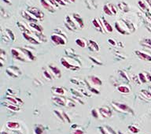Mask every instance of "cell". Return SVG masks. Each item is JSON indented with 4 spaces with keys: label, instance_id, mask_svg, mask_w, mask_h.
I'll return each instance as SVG.
<instances>
[{
    "label": "cell",
    "instance_id": "f907efd6",
    "mask_svg": "<svg viewBox=\"0 0 151 134\" xmlns=\"http://www.w3.org/2000/svg\"><path fill=\"white\" fill-rule=\"evenodd\" d=\"M90 90L92 92H94V93H95V94H99V92L98 90H96V89H94V88H91V87H90Z\"/></svg>",
    "mask_w": 151,
    "mask_h": 134
},
{
    "label": "cell",
    "instance_id": "9a60e30c",
    "mask_svg": "<svg viewBox=\"0 0 151 134\" xmlns=\"http://www.w3.org/2000/svg\"><path fill=\"white\" fill-rule=\"evenodd\" d=\"M49 69L51 71V73H52L53 75H54L57 78H60V77H62L61 70H60L56 66H54V65H53V64L49 65Z\"/></svg>",
    "mask_w": 151,
    "mask_h": 134
},
{
    "label": "cell",
    "instance_id": "f35d334b",
    "mask_svg": "<svg viewBox=\"0 0 151 134\" xmlns=\"http://www.w3.org/2000/svg\"><path fill=\"white\" fill-rule=\"evenodd\" d=\"M141 92H142V94L144 95V96L146 99H151V92H147V91H146V90H142Z\"/></svg>",
    "mask_w": 151,
    "mask_h": 134
},
{
    "label": "cell",
    "instance_id": "e0dca14e",
    "mask_svg": "<svg viewBox=\"0 0 151 134\" xmlns=\"http://www.w3.org/2000/svg\"><path fill=\"white\" fill-rule=\"evenodd\" d=\"M21 50V51L24 54V55L26 56L28 60H32V61H34L36 60V56L33 54V53L31 51H29L28 49H24V48H20Z\"/></svg>",
    "mask_w": 151,
    "mask_h": 134
},
{
    "label": "cell",
    "instance_id": "60d3db41",
    "mask_svg": "<svg viewBox=\"0 0 151 134\" xmlns=\"http://www.w3.org/2000/svg\"><path fill=\"white\" fill-rule=\"evenodd\" d=\"M35 133L36 134H43V129L40 126H38L35 129Z\"/></svg>",
    "mask_w": 151,
    "mask_h": 134
},
{
    "label": "cell",
    "instance_id": "4dcf8cb0",
    "mask_svg": "<svg viewBox=\"0 0 151 134\" xmlns=\"http://www.w3.org/2000/svg\"><path fill=\"white\" fill-rule=\"evenodd\" d=\"M6 36L10 38V40L14 41L15 40V36H14V33L11 30H10L9 28H6Z\"/></svg>",
    "mask_w": 151,
    "mask_h": 134
},
{
    "label": "cell",
    "instance_id": "d6a6232c",
    "mask_svg": "<svg viewBox=\"0 0 151 134\" xmlns=\"http://www.w3.org/2000/svg\"><path fill=\"white\" fill-rule=\"evenodd\" d=\"M138 77H139V79L140 80L141 83H146V82L148 81L147 78H146V74L143 73H139Z\"/></svg>",
    "mask_w": 151,
    "mask_h": 134
},
{
    "label": "cell",
    "instance_id": "ee69618b",
    "mask_svg": "<svg viewBox=\"0 0 151 134\" xmlns=\"http://www.w3.org/2000/svg\"><path fill=\"white\" fill-rule=\"evenodd\" d=\"M47 1H48L51 4V5H52L53 6H54L55 8H58L59 7V5L54 1V0H47Z\"/></svg>",
    "mask_w": 151,
    "mask_h": 134
},
{
    "label": "cell",
    "instance_id": "7c38bea8",
    "mask_svg": "<svg viewBox=\"0 0 151 134\" xmlns=\"http://www.w3.org/2000/svg\"><path fill=\"white\" fill-rule=\"evenodd\" d=\"M88 80L94 87H95V86H101L102 84V81L100 80V78H98L96 76H90L88 77Z\"/></svg>",
    "mask_w": 151,
    "mask_h": 134
},
{
    "label": "cell",
    "instance_id": "4316f807",
    "mask_svg": "<svg viewBox=\"0 0 151 134\" xmlns=\"http://www.w3.org/2000/svg\"><path fill=\"white\" fill-rule=\"evenodd\" d=\"M76 44L78 45L79 47H82V48H84L87 46V43L86 41L84 40V39H81V38H78L76 40Z\"/></svg>",
    "mask_w": 151,
    "mask_h": 134
},
{
    "label": "cell",
    "instance_id": "6da1fadb",
    "mask_svg": "<svg viewBox=\"0 0 151 134\" xmlns=\"http://www.w3.org/2000/svg\"><path fill=\"white\" fill-rule=\"evenodd\" d=\"M115 28L116 30H117L118 32L124 34V35H128V34H130L131 32L130 28H129L128 26L127 25L126 22L124 21V20H121L120 21L116 22Z\"/></svg>",
    "mask_w": 151,
    "mask_h": 134
},
{
    "label": "cell",
    "instance_id": "52a82bcc",
    "mask_svg": "<svg viewBox=\"0 0 151 134\" xmlns=\"http://www.w3.org/2000/svg\"><path fill=\"white\" fill-rule=\"evenodd\" d=\"M21 14H22L23 18L26 21H28L29 23H38L39 20H37L36 18H34V17L31 14H29L28 11H22Z\"/></svg>",
    "mask_w": 151,
    "mask_h": 134
},
{
    "label": "cell",
    "instance_id": "484cf974",
    "mask_svg": "<svg viewBox=\"0 0 151 134\" xmlns=\"http://www.w3.org/2000/svg\"><path fill=\"white\" fill-rule=\"evenodd\" d=\"M53 92L55 94H58L59 96H63V95L65 94V90L63 88L58 87V88H53Z\"/></svg>",
    "mask_w": 151,
    "mask_h": 134
},
{
    "label": "cell",
    "instance_id": "9c48e42d",
    "mask_svg": "<svg viewBox=\"0 0 151 134\" xmlns=\"http://www.w3.org/2000/svg\"><path fill=\"white\" fill-rule=\"evenodd\" d=\"M99 114L104 118H109L112 116V110L107 107H102L99 108Z\"/></svg>",
    "mask_w": 151,
    "mask_h": 134
},
{
    "label": "cell",
    "instance_id": "9f6ffc18",
    "mask_svg": "<svg viewBox=\"0 0 151 134\" xmlns=\"http://www.w3.org/2000/svg\"><path fill=\"white\" fill-rule=\"evenodd\" d=\"M120 73H121V75H123V72L122 71H120ZM124 78H127L128 79V77H127V75H124Z\"/></svg>",
    "mask_w": 151,
    "mask_h": 134
},
{
    "label": "cell",
    "instance_id": "ba28073f",
    "mask_svg": "<svg viewBox=\"0 0 151 134\" xmlns=\"http://www.w3.org/2000/svg\"><path fill=\"white\" fill-rule=\"evenodd\" d=\"M23 37L28 42L31 43L32 44H40V40H36V39L34 37L32 34H28V33H25V32H23Z\"/></svg>",
    "mask_w": 151,
    "mask_h": 134
},
{
    "label": "cell",
    "instance_id": "30bf717a",
    "mask_svg": "<svg viewBox=\"0 0 151 134\" xmlns=\"http://www.w3.org/2000/svg\"><path fill=\"white\" fill-rule=\"evenodd\" d=\"M92 25L95 28L98 32H104V27H103L102 21H101V19H93L92 21Z\"/></svg>",
    "mask_w": 151,
    "mask_h": 134
},
{
    "label": "cell",
    "instance_id": "c3c4849f",
    "mask_svg": "<svg viewBox=\"0 0 151 134\" xmlns=\"http://www.w3.org/2000/svg\"><path fill=\"white\" fill-rule=\"evenodd\" d=\"M145 74H146V78H147V80L148 81H151V74L147 72H145Z\"/></svg>",
    "mask_w": 151,
    "mask_h": 134
},
{
    "label": "cell",
    "instance_id": "681fc988",
    "mask_svg": "<svg viewBox=\"0 0 151 134\" xmlns=\"http://www.w3.org/2000/svg\"><path fill=\"white\" fill-rule=\"evenodd\" d=\"M90 58L94 62H95V63H96V64H98V65H102V64L101 62H98V60H96L95 58H92V57H90Z\"/></svg>",
    "mask_w": 151,
    "mask_h": 134
},
{
    "label": "cell",
    "instance_id": "ffe728a7",
    "mask_svg": "<svg viewBox=\"0 0 151 134\" xmlns=\"http://www.w3.org/2000/svg\"><path fill=\"white\" fill-rule=\"evenodd\" d=\"M6 126L9 128L10 129H14V130H16V129H19L21 125L18 122H8L6 123Z\"/></svg>",
    "mask_w": 151,
    "mask_h": 134
},
{
    "label": "cell",
    "instance_id": "74e56055",
    "mask_svg": "<svg viewBox=\"0 0 151 134\" xmlns=\"http://www.w3.org/2000/svg\"><path fill=\"white\" fill-rule=\"evenodd\" d=\"M109 8H110V9H111L112 12H113V15H116V14H117L118 10H117V8H116V6L113 5V4H109Z\"/></svg>",
    "mask_w": 151,
    "mask_h": 134
},
{
    "label": "cell",
    "instance_id": "816d5d0a",
    "mask_svg": "<svg viewBox=\"0 0 151 134\" xmlns=\"http://www.w3.org/2000/svg\"><path fill=\"white\" fill-rule=\"evenodd\" d=\"M63 114V116H64V118H65V119H67V121L68 122H70V119H69V118H68V116L65 114V113H62Z\"/></svg>",
    "mask_w": 151,
    "mask_h": 134
},
{
    "label": "cell",
    "instance_id": "277c9868",
    "mask_svg": "<svg viewBox=\"0 0 151 134\" xmlns=\"http://www.w3.org/2000/svg\"><path fill=\"white\" fill-rule=\"evenodd\" d=\"M27 11L29 13V14H31L34 18H36L39 21H42L44 18L43 13L36 7H29Z\"/></svg>",
    "mask_w": 151,
    "mask_h": 134
},
{
    "label": "cell",
    "instance_id": "603a6c76",
    "mask_svg": "<svg viewBox=\"0 0 151 134\" xmlns=\"http://www.w3.org/2000/svg\"><path fill=\"white\" fill-rule=\"evenodd\" d=\"M88 47H90V49L91 50V51H99V47L97 44V43L93 41V40H89V45H88Z\"/></svg>",
    "mask_w": 151,
    "mask_h": 134
},
{
    "label": "cell",
    "instance_id": "5b68a950",
    "mask_svg": "<svg viewBox=\"0 0 151 134\" xmlns=\"http://www.w3.org/2000/svg\"><path fill=\"white\" fill-rule=\"evenodd\" d=\"M51 40L56 45H65L67 43V39L65 36H62L59 34H53L51 36Z\"/></svg>",
    "mask_w": 151,
    "mask_h": 134
},
{
    "label": "cell",
    "instance_id": "836d02e7",
    "mask_svg": "<svg viewBox=\"0 0 151 134\" xmlns=\"http://www.w3.org/2000/svg\"><path fill=\"white\" fill-rule=\"evenodd\" d=\"M6 100L8 102H10V103H11V104H14V105H17L18 106V104L19 103V102L18 101V99H17V98H13V97H6Z\"/></svg>",
    "mask_w": 151,
    "mask_h": 134
},
{
    "label": "cell",
    "instance_id": "83f0119b",
    "mask_svg": "<svg viewBox=\"0 0 151 134\" xmlns=\"http://www.w3.org/2000/svg\"><path fill=\"white\" fill-rule=\"evenodd\" d=\"M34 33H35V35L38 37V40H40V42H46V38L43 34V32H35Z\"/></svg>",
    "mask_w": 151,
    "mask_h": 134
},
{
    "label": "cell",
    "instance_id": "11a10c76",
    "mask_svg": "<svg viewBox=\"0 0 151 134\" xmlns=\"http://www.w3.org/2000/svg\"><path fill=\"white\" fill-rule=\"evenodd\" d=\"M146 1L147 2V3H148L149 6H150V7H151V0H146Z\"/></svg>",
    "mask_w": 151,
    "mask_h": 134
},
{
    "label": "cell",
    "instance_id": "7bdbcfd3",
    "mask_svg": "<svg viewBox=\"0 0 151 134\" xmlns=\"http://www.w3.org/2000/svg\"><path fill=\"white\" fill-rule=\"evenodd\" d=\"M98 112L99 111H97V110L96 109H93L92 110H91V114H92V116L94 117V118H98Z\"/></svg>",
    "mask_w": 151,
    "mask_h": 134
},
{
    "label": "cell",
    "instance_id": "1f68e13d",
    "mask_svg": "<svg viewBox=\"0 0 151 134\" xmlns=\"http://www.w3.org/2000/svg\"><path fill=\"white\" fill-rule=\"evenodd\" d=\"M103 10H104V13L106 14H107L108 16H113V12H112L111 9L109 8V6L108 5H105L104 6H103Z\"/></svg>",
    "mask_w": 151,
    "mask_h": 134
},
{
    "label": "cell",
    "instance_id": "3957f363",
    "mask_svg": "<svg viewBox=\"0 0 151 134\" xmlns=\"http://www.w3.org/2000/svg\"><path fill=\"white\" fill-rule=\"evenodd\" d=\"M11 53L13 57L17 60H19V61H21V62H26L28 60L26 56L24 55V54L21 51V49L18 50V49L14 48L11 50Z\"/></svg>",
    "mask_w": 151,
    "mask_h": 134
},
{
    "label": "cell",
    "instance_id": "f1b7e54d",
    "mask_svg": "<svg viewBox=\"0 0 151 134\" xmlns=\"http://www.w3.org/2000/svg\"><path fill=\"white\" fill-rule=\"evenodd\" d=\"M53 101L57 103V104H58V105H61V106L65 105V101L63 99L60 98V97H53Z\"/></svg>",
    "mask_w": 151,
    "mask_h": 134
},
{
    "label": "cell",
    "instance_id": "db71d44e",
    "mask_svg": "<svg viewBox=\"0 0 151 134\" xmlns=\"http://www.w3.org/2000/svg\"><path fill=\"white\" fill-rule=\"evenodd\" d=\"M68 105L69 106V107H75V105H76V104H75L74 103H72V101H70V103H69V102L68 103Z\"/></svg>",
    "mask_w": 151,
    "mask_h": 134
},
{
    "label": "cell",
    "instance_id": "f546056e",
    "mask_svg": "<svg viewBox=\"0 0 151 134\" xmlns=\"http://www.w3.org/2000/svg\"><path fill=\"white\" fill-rule=\"evenodd\" d=\"M138 4H139V6H140V8L142 10H144V11L146 10V12H149V7L146 5V3H145V2H143L142 0H139Z\"/></svg>",
    "mask_w": 151,
    "mask_h": 134
},
{
    "label": "cell",
    "instance_id": "4fadbf2b",
    "mask_svg": "<svg viewBox=\"0 0 151 134\" xmlns=\"http://www.w3.org/2000/svg\"><path fill=\"white\" fill-rule=\"evenodd\" d=\"M40 2H41L43 7L45 10H48L49 12H51V13L55 12L56 8L51 5V4L48 1H47V0H40Z\"/></svg>",
    "mask_w": 151,
    "mask_h": 134
},
{
    "label": "cell",
    "instance_id": "f6af8a7d",
    "mask_svg": "<svg viewBox=\"0 0 151 134\" xmlns=\"http://www.w3.org/2000/svg\"><path fill=\"white\" fill-rule=\"evenodd\" d=\"M54 1L57 2L59 6H65V5H66V2H64L63 0H54Z\"/></svg>",
    "mask_w": 151,
    "mask_h": 134
},
{
    "label": "cell",
    "instance_id": "f5cc1de1",
    "mask_svg": "<svg viewBox=\"0 0 151 134\" xmlns=\"http://www.w3.org/2000/svg\"><path fill=\"white\" fill-rule=\"evenodd\" d=\"M146 17H147V18L150 20V21L151 22V14H150L149 12H146Z\"/></svg>",
    "mask_w": 151,
    "mask_h": 134
},
{
    "label": "cell",
    "instance_id": "d4e9b609",
    "mask_svg": "<svg viewBox=\"0 0 151 134\" xmlns=\"http://www.w3.org/2000/svg\"><path fill=\"white\" fill-rule=\"evenodd\" d=\"M118 7L120 8V10H121V11H123L124 13H126V12H128V11H129V7H128V6L127 5V3H125V2H119Z\"/></svg>",
    "mask_w": 151,
    "mask_h": 134
},
{
    "label": "cell",
    "instance_id": "8fae6325",
    "mask_svg": "<svg viewBox=\"0 0 151 134\" xmlns=\"http://www.w3.org/2000/svg\"><path fill=\"white\" fill-rule=\"evenodd\" d=\"M65 20H66V26L70 28L71 30H76L77 29V25H76L75 23V21L73 20V18H71L69 16H66L65 18Z\"/></svg>",
    "mask_w": 151,
    "mask_h": 134
},
{
    "label": "cell",
    "instance_id": "7dc6e473",
    "mask_svg": "<svg viewBox=\"0 0 151 134\" xmlns=\"http://www.w3.org/2000/svg\"><path fill=\"white\" fill-rule=\"evenodd\" d=\"M109 43L111 44V45H113V46H116V43L114 40H113V39H109Z\"/></svg>",
    "mask_w": 151,
    "mask_h": 134
},
{
    "label": "cell",
    "instance_id": "ab89813d",
    "mask_svg": "<svg viewBox=\"0 0 151 134\" xmlns=\"http://www.w3.org/2000/svg\"><path fill=\"white\" fill-rule=\"evenodd\" d=\"M43 75L44 77H46V79H48V80H52V76H51L50 73L47 71V70H44L43 72Z\"/></svg>",
    "mask_w": 151,
    "mask_h": 134
},
{
    "label": "cell",
    "instance_id": "2e32d148",
    "mask_svg": "<svg viewBox=\"0 0 151 134\" xmlns=\"http://www.w3.org/2000/svg\"><path fill=\"white\" fill-rule=\"evenodd\" d=\"M72 18L77 23V25H79V28H83L84 27V20L83 18L80 16V14H72Z\"/></svg>",
    "mask_w": 151,
    "mask_h": 134
},
{
    "label": "cell",
    "instance_id": "bcb514c9",
    "mask_svg": "<svg viewBox=\"0 0 151 134\" xmlns=\"http://www.w3.org/2000/svg\"><path fill=\"white\" fill-rule=\"evenodd\" d=\"M72 134H84V131L82 129H75Z\"/></svg>",
    "mask_w": 151,
    "mask_h": 134
},
{
    "label": "cell",
    "instance_id": "e575fe53",
    "mask_svg": "<svg viewBox=\"0 0 151 134\" xmlns=\"http://www.w3.org/2000/svg\"><path fill=\"white\" fill-rule=\"evenodd\" d=\"M6 107L9 108L10 110H13V111H16V112H18V111H20V107H18L17 105H14V104H8L6 105Z\"/></svg>",
    "mask_w": 151,
    "mask_h": 134
},
{
    "label": "cell",
    "instance_id": "ac0fdd59",
    "mask_svg": "<svg viewBox=\"0 0 151 134\" xmlns=\"http://www.w3.org/2000/svg\"><path fill=\"white\" fill-rule=\"evenodd\" d=\"M102 25H103V27H104V29L106 32H112L113 31V26L109 23V21H107L104 18H102Z\"/></svg>",
    "mask_w": 151,
    "mask_h": 134
},
{
    "label": "cell",
    "instance_id": "5bb4252c",
    "mask_svg": "<svg viewBox=\"0 0 151 134\" xmlns=\"http://www.w3.org/2000/svg\"><path fill=\"white\" fill-rule=\"evenodd\" d=\"M61 62H62V65L64 66V67H65L66 69H68V70H78V66H73L72 64H71L68 61V60H66L65 58H62L61 59Z\"/></svg>",
    "mask_w": 151,
    "mask_h": 134
},
{
    "label": "cell",
    "instance_id": "b9f144b4",
    "mask_svg": "<svg viewBox=\"0 0 151 134\" xmlns=\"http://www.w3.org/2000/svg\"><path fill=\"white\" fill-rule=\"evenodd\" d=\"M54 114H56V115H58V118L61 119L62 121H65V118H64V116H63V114H61L60 113V112L58 111V110H54Z\"/></svg>",
    "mask_w": 151,
    "mask_h": 134
},
{
    "label": "cell",
    "instance_id": "cb8c5ba5",
    "mask_svg": "<svg viewBox=\"0 0 151 134\" xmlns=\"http://www.w3.org/2000/svg\"><path fill=\"white\" fill-rule=\"evenodd\" d=\"M18 28L21 30V31H22V32L28 33V34H32V33L26 26H25V25H24L23 23L19 22V21H18Z\"/></svg>",
    "mask_w": 151,
    "mask_h": 134
},
{
    "label": "cell",
    "instance_id": "44dd1931",
    "mask_svg": "<svg viewBox=\"0 0 151 134\" xmlns=\"http://www.w3.org/2000/svg\"><path fill=\"white\" fill-rule=\"evenodd\" d=\"M28 25L31 27L33 30H35L36 32H43V28L40 25H39L37 23H29Z\"/></svg>",
    "mask_w": 151,
    "mask_h": 134
},
{
    "label": "cell",
    "instance_id": "8d00e7d4",
    "mask_svg": "<svg viewBox=\"0 0 151 134\" xmlns=\"http://www.w3.org/2000/svg\"><path fill=\"white\" fill-rule=\"evenodd\" d=\"M128 129L130 130V132H131L132 133H138L139 132V129H137L135 126H133V125H129L128 126Z\"/></svg>",
    "mask_w": 151,
    "mask_h": 134
},
{
    "label": "cell",
    "instance_id": "7402d4cb",
    "mask_svg": "<svg viewBox=\"0 0 151 134\" xmlns=\"http://www.w3.org/2000/svg\"><path fill=\"white\" fill-rule=\"evenodd\" d=\"M117 90H118V92H120L122 94H128L131 91L130 88H129L128 86H126V85L119 86V87L117 88Z\"/></svg>",
    "mask_w": 151,
    "mask_h": 134
},
{
    "label": "cell",
    "instance_id": "8992f818",
    "mask_svg": "<svg viewBox=\"0 0 151 134\" xmlns=\"http://www.w3.org/2000/svg\"><path fill=\"white\" fill-rule=\"evenodd\" d=\"M135 54L138 57L142 60L148 61V62L151 61V54L147 53V52H145V51H136Z\"/></svg>",
    "mask_w": 151,
    "mask_h": 134
},
{
    "label": "cell",
    "instance_id": "d590c367",
    "mask_svg": "<svg viewBox=\"0 0 151 134\" xmlns=\"http://www.w3.org/2000/svg\"><path fill=\"white\" fill-rule=\"evenodd\" d=\"M142 44L151 49V39H145V40L142 41Z\"/></svg>",
    "mask_w": 151,
    "mask_h": 134
},
{
    "label": "cell",
    "instance_id": "7a4b0ae2",
    "mask_svg": "<svg viewBox=\"0 0 151 134\" xmlns=\"http://www.w3.org/2000/svg\"><path fill=\"white\" fill-rule=\"evenodd\" d=\"M113 106L116 108V110L120 112H124V113L128 114H133V110L129 107L127 104L123 103H118V102H113Z\"/></svg>",
    "mask_w": 151,
    "mask_h": 134
},
{
    "label": "cell",
    "instance_id": "d6986e66",
    "mask_svg": "<svg viewBox=\"0 0 151 134\" xmlns=\"http://www.w3.org/2000/svg\"><path fill=\"white\" fill-rule=\"evenodd\" d=\"M6 73L10 76H11L13 77H18V75H19L18 70V69L16 70L14 66H10V67L8 68L6 70Z\"/></svg>",
    "mask_w": 151,
    "mask_h": 134
},
{
    "label": "cell",
    "instance_id": "6f0895ef",
    "mask_svg": "<svg viewBox=\"0 0 151 134\" xmlns=\"http://www.w3.org/2000/svg\"><path fill=\"white\" fill-rule=\"evenodd\" d=\"M68 2H74L75 0H68Z\"/></svg>",
    "mask_w": 151,
    "mask_h": 134
}]
</instances>
